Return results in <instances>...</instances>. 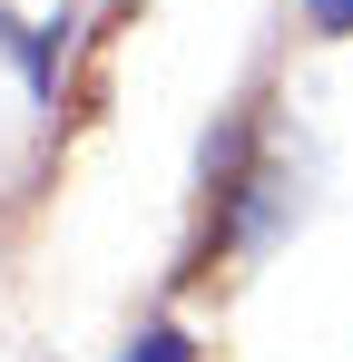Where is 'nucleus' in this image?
<instances>
[{
	"mask_svg": "<svg viewBox=\"0 0 353 362\" xmlns=\"http://www.w3.org/2000/svg\"><path fill=\"white\" fill-rule=\"evenodd\" d=\"M128 362H186V333H147V343H138Z\"/></svg>",
	"mask_w": 353,
	"mask_h": 362,
	"instance_id": "obj_1",
	"label": "nucleus"
},
{
	"mask_svg": "<svg viewBox=\"0 0 353 362\" xmlns=\"http://www.w3.org/2000/svg\"><path fill=\"white\" fill-rule=\"evenodd\" d=\"M314 20L324 30H353V0H314Z\"/></svg>",
	"mask_w": 353,
	"mask_h": 362,
	"instance_id": "obj_2",
	"label": "nucleus"
}]
</instances>
